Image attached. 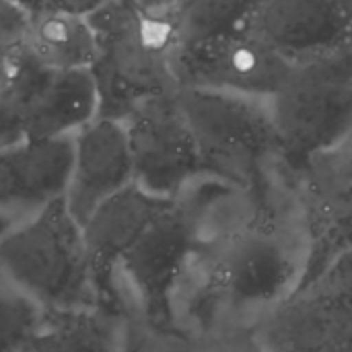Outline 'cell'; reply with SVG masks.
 <instances>
[{"label":"cell","instance_id":"4316f807","mask_svg":"<svg viewBox=\"0 0 352 352\" xmlns=\"http://www.w3.org/2000/svg\"><path fill=\"white\" fill-rule=\"evenodd\" d=\"M2 142H6V138H4V136H0V144H2Z\"/></svg>","mask_w":352,"mask_h":352},{"label":"cell","instance_id":"e0dca14e","mask_svg":"<svg viewBox=\"0 0 352 352\" xmlns=\"http://www.w3.org/2000/svg\"><path fill=\"white\" fill-rule=\"evenodd\" d=\"M25 52L45 68L91 70L97 56L89 16L66 12L31 14Z\"/></svg>","mask_w":352,"mask_h":352},{"label":"cell","instance_id":"484cf974","mask_svg":"<svg viewBox=\"0 0 352 352\" xmlns=\"http://www.w3.org/2000/svg\"><path fill=\"white\" fill-rule=\"evenodd\" d=\"M344 252H351L352 254V233L349 235V241H346V250H344Z\"/></svg>","mask_w":352,"mask_h":352},{"label":"cell","instance_id":"30bf717a","mask_svg":"<svg viewBox=\"0 0 352 352\" xmlns=\"http://www.w3.org/2000/svg\"><path fill=\"white\" fill-rule=\"evenodd\" d=\"M97 116L99 95L91 70L45 68L23 47L2 128L8 140L72 136Z\"/></svg>","mask_w":352,"mask_h":352},{"label":"cell","instance_id":"2e32d148","mask_svg":"<svg viewBox=\"0 0 352 352\" xmlns=\"http://www.w3.org/2000/svg\"><path fill=\"white\" fill-rule=\"evenodd\" d=\"M124 346L120 311L89 307L47 311L41 330L23 352H124Z\"/></svg>","mask_w":352,"mask_h":352},{"label":"cell","instance_id":"52a82bcc","mask_svg":"<svg viewBox=\"0 0 352 352\" xmlns=\"http://www.w3.org/2000/svg\"><path fill=\"white\" fill-rule=\"evenodd\" d=\"M171 68L177 89H208L270 99L289 80L295 62L241 29L175 43Z\"/></svg>","mask_w":352,"mask_h":352},{"label":"cell","instance_id":"d6986e66","mask_svg":"<svg viewBox=\"0 0 352 352\" xmlns=\"http://www.w3.org/2000/svg\"><path fill=\"white\" fill-rule=\"evenodd\" d=\"M47 311L0 268V352H23L37 336Z\"/></svg>","mask_w":352,"mask_h":352},{"label":"cell","instance_id":"603a6c76","mask_svg":"<svg viewBox=\"0 0 352 352\" xmlns=\"http://www.w3.org/2000/svg\"><path fill=\"white\" fill-rule=\"evenodd\" d=\"M320 352H352V326Z\"/></svg>","mask_w":352,"mask_h":352},{"label":"cell","instance_id":"d4e9b609","mask_svg":"<svg viewBox=\"0 0 352 352\" xmlns=\"http://www.w3.org/2000/svg\"><path fill=\"white\" fill-rule=\"evenodd\" d=\"M10 225H14V223H10L8 219H4V217L0 214V237H2V235H4V233L10 229Z\"/></svg>","mask_w":352,"mask_h":352},{"label":"cell","instance_id":"7a4b0ae2","mask_svg":"<svg viewBox=\"0 0 352 352\" xmlns=\"http://www.w3.org/2000/svg\"><path fill=\"white\" fill-rule=\"evenodd\" d=\"M97 56L91 74L99 116L126 120L144 99L177 91L171 68L175 35L167 16L151 14L132 0H109L89 14Z\"/></svg>","mask_w":352,"mask_h":352},{"label":"cell","instance_id":"3957f363","mask_svg":"<svg viewBox=\"0 0 352 352\" xmlns=\"http://www.w3.org/2000/svg\"><path fill=\"white\" fill-rule=\"evenodd\" d=\"M0 268L45 311L103 307L82 225L70 212L66 198L10 225L0 237Z\"/></svg>","mask_w":352,"mask_h":352},{"label":"cell","instance_id":"7c38bea8","mask_svg":"<svg viewBox=\"0 0 352 352\" xmlns=\"http://www.w3.org/2000/svg\"><path fill=\"white\" fill-rule=\"evenodd\" d=\"M175 198H161L136 182L101 202L85 221L82 237L99 303L120 311V266L155 217Z\"/></svg>","mask_w":352,"mask_h":352},{"label":"cell","instance_id":"277c9868","mask_svg":"<svg viewBox=\"0 0 352 352\" xmlns=\"http://www.w3.org/2000/svg\"><path fill=\"white\" fill-rule=\"evenodd\" d=\"M177 101L212 179L243 190L266 206V165L280 157L268 99L208 89H177Z\"/></svg>","mask_w":352,"mask_h":352},{"label":"cell","instance_id":"ba28073f","mask_svg":"<svg viewBox=\"0 0 352 352\" xmlns=\"http://www.w3.org/2000/svg\"><path fill=\"white\" fill-rule=\"evenodd\" d=\"M134 182L161 198H179L212 179L175 91L144 99L126 120Z\"/></svg>","mask_w":352,"mask_h":352},{"label":"cell","instance_id":"9a60e30c","mask_svg":"<svg viewBox=\"0 0 352 352\" xmlns=\"http://www.w3.org/2000/svg\"><path fill=\"white\" fill-rule=\"evenodd\" d=\"M72 144L66 204L82 225L101 202L134 182V167L122 120L97 116L72 134Z\"/></svg>","mask_w":352,"mask_h":352},{"label":"cell","instance_id":"7402d4cb","mask_svg":"<svg viewBox=\"0 0 352 352\" xmlns=\"http://www.w3.org/2000/svg\"><path fill=\"white\" fill-rule=\"evenodd\" d=\"M138 8H142L144 12L151 14H159V16H167L171 10H175L177 6H182L188 0H132Z\"/></svg>","mask_w":352,"mask_h":352},{"label":"cell","instance_id":"ac0fdd59","mask_svg":"<svg viewBox=\"0 0 352 352\" xmlns=\"http://www.w3.org/2000/svg\"><path fill=\"white\" fill-rule=\"evenodd\" d=\"M262 0H188L167 14L175 43L245 29Z\"/></svg>","mask_w":352,"mask_h":352},{"label":"cell","instance_id":"8fae6325","mask_svg":"<svg viewBox=\"0 0 352 352\" xmlns=\"http://www.w3.org/2000/svg\"><path fill=\"white\" fill-rule=\"evenodd\" d=\"M299 173L307 221L303 285L344 254L352 233V130L309 157Z\"/></svg>","mask_w":352,"mask_h":352},{"label":"cell","instance_id":"9c48e42d","mask_svg":"<svg viewBox=\"0 0 352 352\" xmlns=\"http://www.w3.org/2000/svg\"><path fill=\"white\" fill-rule=\"evenodd\" d=\"M352 326V254L295 287L260 320L254 340L264 352H320Z\"/></svg>","mask_w":352,"mask_h":352},{"label":"cell","instance_id":"5b68a950","mask_svg":"<svg viewBox=\"0 0 352 352\" xmlns=\"http://www.w3.org/2000/svg\"><path fill=\"white\" fill-rule=\"evenodd\" d=\"M186 190L171 200L124 256L120 276L132 289L144 320L161 332L175 330L177 297L204 235V210L214 194ZM233 188V186H231Z\"/></svg>","mask_w":352,"mask_h":352},{"label":"cell","instance_id":"4fadbf2b","mask_svg":"<svg viewBox=\"0 0 352 352\" xmlns=\"http://www.w3.org/2000/svg\"><path fill=\"white\" fill-rule=\"evenodd\" d=\"M72 136H19L0 144V214L19 223L66 198Z\"/></svg>","mask_w":352,"mask_h":352},{"label":"cell","instance_id":"44dd1931","mask_svg":"<svg viewBox=\"0 0 352 352\" xmlns=\"http://www.w3.org/2000/svg\"><path fill=\"white\" fill-rule=\"evenodd\" d=\"M21 4L27 12L39 14V12H66V14H78L89 16L101 6H105L109 0H14Z\"/></svg>","mask_w":352,"mask_h":352},{"label":"cell","instance_id":"ffe728a7","mask_svg":"<svg viewBox=\"0 0 352 352\" xmlns=\"http://www.w3.org/2000/svg\"><path fill=\"white\" fill-rule=\"evenodd\" d=\"M29 25L31 12L14 0H0V56L14 54L25 47Z\"/></svg>","mask_w":352,"mask_h":352},{"label":"cell","instance_id":"5bb4252c","mask_svg":"<svg viewBox=\"0 0 352 352\" xmlns=\"http://www.w3.org/2000/svg\"><path fill=\"white\" fill-rule=\"evenodd\" d=\"M245 29L295 58H324L342 50L352 35L346 0H262Z\"/></svg>","mask_w":352,"mask_h":352},{"label":"cell","instance_id":"cb8c5ba5","mask_svg":"<svg viewBox=\"0 0 352 352\" xmlns=\"http://www.w3.org/2000/svg\"><path fill=\"white\" fill-rule=\"evenodd\" d=\"M223 352H264L262 351V346L252 338L250 342H245V344H237V346H231V349H227V351Z\"/></svg>","mask_w":352,"mask_h":352},{"label":"cell","instance_id":"8992f818","mask_svg":"<svg viewBox=\"0 0 352 352\" xmlns=\"http://www.w3.org/2000/svg\"><path fill=\"white\" fill-rule=\"evenodd\" d=\"M280 157L301 171L309 157L352 130V58H316L293 68L268 99Z\"/></svg>","mask_w":352,"mask_h":352},{"label":"cell","instance_id":"6da1fadb","mask_svg":"<svg viewBox=\"0 0 352 352\" xmlns=\"http://www.w3.org/2000/svg\"><path fill=\"white\" fill-rule=\"evenodd\" d=\"M303 258L264 223L202 235L179 289L177 318L210 328L225 314L268 311L299 285Z\"/></svg>","mask_w":352,"mask_h":352}]
</instances>
